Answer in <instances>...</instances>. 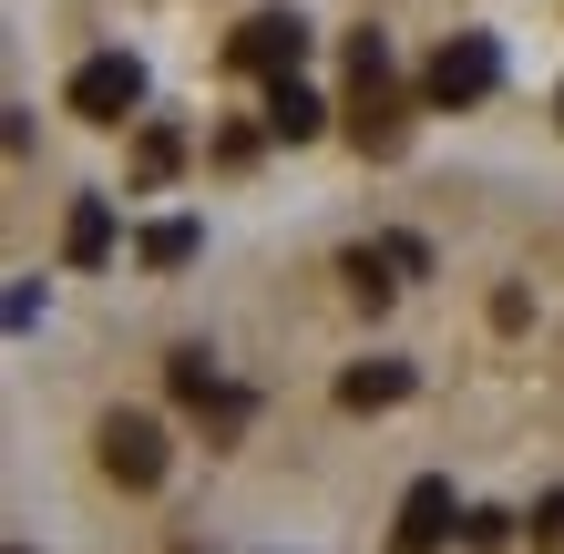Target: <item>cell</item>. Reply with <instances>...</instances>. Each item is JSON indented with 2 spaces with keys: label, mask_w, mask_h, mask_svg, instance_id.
I'll list each match as a JSON object with an SVG mask.
<instances>
[{
  "label": "cell",
  "mask_w": 564,
  "mask_h": 554,
  "mask_svg": "<svg viewBox=\"0 0 564 554\" xmlns=\"http://www.w3.org/2000/svg\"><path fill=\"white\" fill-rule=\"evenodd\" d=\"M492 73H503V52H492L482 31H452V42L431 52L421 93H431V104H442V113H462V104H482V93H492Z\"/></svg>",
  "instance_id": "1"
},
{
  "label": "cell",
  "mask_w": 564,
  "mask_h": 554,
  "mask_svg": "<svg viewBox=\"0 0 564 554\" xmlns=\"http://www.w3.org/2000/svg\"><path fill=\"white\" fill-rule=\"evenodd\" d=\"M62 104H73L83 123H123V113L144 104V62H134V52H93L83 73L62 83Z\"/></svg>",
  "instance_id": "2"
},
{
  "label": "cell",
  "mask_w": 564,
  "mask_h": 554,
  "mask_svg": "<svg viewBox=\"0 0 564 554\" xmlns=\"http://www.w3.org/2000/svg\"><path fill=\"white\" fill-rule=\"evenodd\" d=\"M226 62H237V73H268V83H297V62H308V31H297V11H257L237 42H226Z\"/></svg>",
  "instance_id": "3"
},
{
  "label": "cell",
  "mask_w": 564,
  "mask_h": 554,
  "mask_svg": "<svg viewBox=\"0 0 564 554\" xmlns=\"http://www.w3.org/2000/svg\"><path fill=\"white\" fill-rule=\"evenodd\" d=\"M104 472L123 482V493L164 482V421H144V411H113V421H104Z\"/></svg>",
  "instance_id": "4"
},
{
  "label": "cell",
  "mask_w": 564,
  "mask_h": 554,
  "mask_svg": "<svg viewBox=\"0 0 564 554\" xmlns=\"http://www.w3.org/2000/svg\"><path fill=\"white\" fill-rule=\"evenodd\" d=\"M452 534V482L431 472V482H411V503H401V554H431Z\"/></svg>",
  "instance_id": "5"
},
{
  "label": "cell",
  "mask_w": 564,
  "mask_h": 554,
  "mask_svg": "<svg viewBox=\"0 0 564 554\" xmlns=\"http://www.w3.org/2000/svg\"><path fill=\"white\" fill-rule=\"evenodd\" d=\"M339 401H349V411H390V401H411V360H359V370H339Z\"/></svg>",
  "instance_id": "6"
},
{
  "label": "cell",
  "mask_w": 564,
  "mask_h": 554,
  "mask_svg": "<svg viewBox=\"0 0 564 554\" xmlns=\"http://www.w3.org/2000/svg\"><path fill=\"white\" fill-rule=\"evenodd\" d=\"M318 123H328V104H318L308 83H268V134H278V144H308Z\"/></svg>",
  "instance_id": "7"
},
{
  "label": "cell",
  "mask_w": 564,
  "mask_h": 554,
  "mask_svg": "<svg viewBox=\"0 0 564 554\" xmlns=\"http://www.w3.org/2000/svg\"><path fill=\"white\" fill-rule=\"evenodd\" d=\"M62 257H73V268H104V257H113V206H104V195H83V206H73Z\"/></svg>",
  "instance_id": "8"
},
{
  "label": "cell",
  "mask_w": 564,
  "mask_h": 554,
  "mask_svg": "<svg viewBox=\"0 0 564 554\" xmlns=\"http://www.w3.org/2000/svg\"><path fill=\"white\" fill-rule=\"evenodd\" d=\"M185 257H195V226H185V216L144 226V268H185Z\"/></svg>",
  "instance_id": "9"
},
{
  "label": "cell",
  "mask_w": 564,
  "mask_h": 554,
  "mask_svg": "<svg viewBox=\"0 0 564 554\" xmlns=\"http://www.w3.org/2000/svg\"><path fill=\"white\" fill-rule=\"evenodd\" d=\"M164 380H175V401H216V360H206V349H175Z\"/></svg>",
  "instance_id": "10"
},
{
  "label": "cell",
  "mask_w": 564,
  "mask_h": 554,
  "mask_svg": "<svg viewBox=\"0 0 564 554\" xmlns=\"http://www.w3.org/2000/svg\"><path fill=\"white\" fill-rule=\"evenodd\" d=\"M554 123H564V93H554Z\"/></svg>",
  "instance_id": "11"
}]
</instances>
